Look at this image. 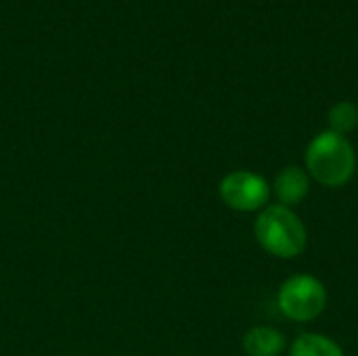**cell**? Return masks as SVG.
Listing matches in <instances>:
<instances>
[{"label":"cell","instance_id":"cell-1","mask_svg":"<svg viewBox=\"0 0 358 356\" xmlns=\"http://www.w3.org/2000/svg\"><path fill=\"white\" fill-rule=\"evenodd\" d=\"M306 168L325 187L346 185L357 168V155L346 136L331 130L317 134L306 149Z\"/></svg>","mask_w":358,"mask_h":356},{"label":"cell","instance_id":"cell-2","mask_svg":"<svg viewBox=\"0 0 358 356\" xmlns=\"http://www.w3.org/2000/svg\"><path fill=\"white\" fill-rule=\"evenodd\" d=\"M258 243L277 258H296L304 252L308 235L296 212L285 206H268L254 225Z\"/></svg>","mask_w":358,"mask_h":356},{"label":"cell","instance_id":"cell-3","mask_svg":"<svg viewBox=\"0 0 358 356\" xmlns=\"http://www.w3.org/2000/svg\"><path fill=\"white\" fill-rule=\"evenodd\" d=\"M277 304L287 319L306 323L317 319L327 304L325 285L310 275H294L289 277L277 296Z\"/></svg>","mask_w":358,"mask_h":356},{"label":"cell","instance_id":"cell-4","mask_svg":"<svg viewBox=\"0 0 358 356\" xmlns=\"http://www.w3.org/2000/svg\"><path fill=\"white\" fill-rule=\"evenodd\" d=\"M220 197L233 210L254 212L266 206L271 197V187L260 174L237 170V172H231L227 178H222Z\"/></svg>","mask_w":358,"mask_h":356},{"label":"cell","instance_id":"cell-5","mask_svg":"<svg viewBox=\"0 0 358 356\" xmlns=\"http://www.w3.org/2000/svg\"><path fill=\"white\" fill-rule=\"evenodd\" d=\"M308 189H310L308 172L298 166L283 168L275 178V193H277L281 206H285V208L300 204L308 195Z\"/></svg>","mask_w":358,"mask_h":356},{"label":"cell","instance_id":"cell-6","mask_svg":"<svg viewBox=\"0 0 358 356\" xmlns=\"http://www.w3.org/2000/svg\"><path fill=\"white\" fill-rule=\"evenodd\" d=\"M285 348V336L273 327H254L243 338L248 356H279Z\"/></svg>","mask_w":358,"mask_h":356},{"label":"cell","instance_id":"cell-7","mask_svg":"<svg viewBox=\"0 0 358 356\" xmlns=\"http://www.w3.org/2000/svg\"><path fill=\"white\" fill-rule=\"evenodd\" d=\"M289 356H344V350L327 336L304 334L294 342Z\"/></svg>","mask_w":358,"mask_h":356},{"label":"cell","instance_id":"cell-8","mask_svg":"<svg viewBox=\"0 0 358 356\" xmlns=\"http://www.w3.org/2000/svg\"><path fill=\"white\" fill-rule=\"evenodd\" d=\"M329 124H331V132L336 134H348L358 126V107L350 101H342L338 105L331 107L329 111Z\"/></svg>","mask_w":358,"mask_h":356}]
</instances>
